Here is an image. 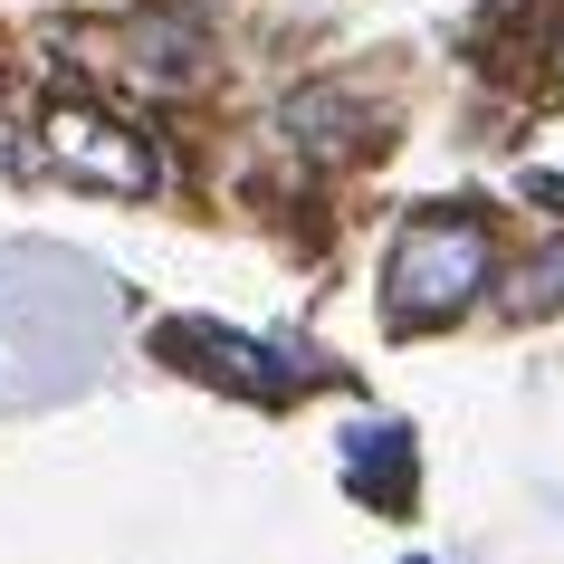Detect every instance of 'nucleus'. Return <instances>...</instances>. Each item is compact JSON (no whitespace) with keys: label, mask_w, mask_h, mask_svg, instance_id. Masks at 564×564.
Returning a JSON list of instances; mask_svg holds the SVG:
<instances>
[{"label":"nucleus","mask_w":564,"mask_h":564,"mask_svg":"<svg viewBox=\"0 0 564 564\" xmlns=\"http://www.w3.org/2000/svg\"><path fill=\"white\" fill-rule=\"evenodd\" d=\"M412 564H421V555H412Z\"/></svg>","instance_id":"obj_7"},{"label":"nucleus","mask_w":564,"mask_h":564,"mask_svg":"<svg viewBox=\"0 0 564 564\" xmlns=\"http://www.w3.org/2000/svg\"><path fill=\"white\" fill-rule=\"evenodd\" d=\"M48 163H58L67 182H96V192H134L144 202L153 192V144L134 134V124H116V116H96V106H48Z\"/></svg>","instance_id":"obj_2"},{"label":"nucleus","mask_w":564,"mask_h":564,"mask_svg":"<svg viewBox=\"0 0 564 564\" xmlns=\"http://www.w3.org/2000/svg\"><path fill=\"white\" fill-rule=\"evenodd\" d=\"M335 449H345V488H355L373 517H412L421 449H412V431H402V421H355Z\"/></svg>","instance_id":"obj_4"},{"label":"nucleus","mask_w":564,"mask_h":564,"mask_svg":"<svg viewBox=\"0 0 564 564\" xmlns=\"http://www.w3.org/2000/svg\"><path fill=\"white\" fill-rule=\"evenodd\" d=\"M163 355H173L182 373H210V383H230V392H259V402H288V392H297V373L268 364V345H249V335H230V326H202V316H173V326H163Z\"/></svg>","instance_id":"obj_3"},{"label":"nucleus","mask_w":564,"mask_h":564,"mask_svg":"<svg viewBox=\"0 0 564 564\" xmlns=\"http://www.w3.org/2000/svg\"><path fill=\"white\" fill-rule=\"evenodd\" d=\"M527 192H535V210H564V173H535Z\"/></svg>","instance_id":"obj_6"},{"label":"nucleus","mask_w":564,"mask_h":564,"mask_svg":"<svg viewBox=\"0 0 564 564\" xmlns=\"http://www.w3.org/2000/svg\"><path fill=\"white\" fill-rule=\"evenodd\" d=\"M488 278H498V230H488L478 210L441 202V210H421L412 230L392 239L383 316H392V326H412V335H431V326H449Z\"/></svg>","instance_id":"obj_1"},{"label":"nucleus","mask_w":564,"mask_h":564,"mask_svg":"<svg viewBox=\"0 0 564 564\" xmlns=\"http://www.w3.org/2000/svg\"><path fill=\"white\" fill-rule=\"evenodd\" d=\"M555 297H564V249H545V259L527 268V288H507L498 306H507V316H545Z\"/></svg>","instance_id":"obj_5"}]
</instances>
